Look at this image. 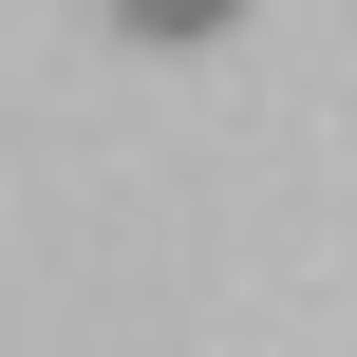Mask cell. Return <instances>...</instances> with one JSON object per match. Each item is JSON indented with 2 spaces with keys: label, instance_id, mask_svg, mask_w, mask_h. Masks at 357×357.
<instances>
[{
  "label": "cell",
  "instance_id": "6da1fadb",
  "mask_svg": "<svg viewBox=\"0 0 357 357\" xmlns=\"http://www.w3.org/2000/svg\"><path fill=\"white\" fill-rule=\"evenodd\" d=\"M113 19H132V38H151V56H207V38H226V19H245V0H113Z\"/></svg>",
  "mask_w": 357,
  "mask_h": 357
}]
</instances>
